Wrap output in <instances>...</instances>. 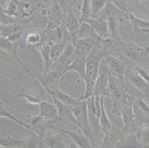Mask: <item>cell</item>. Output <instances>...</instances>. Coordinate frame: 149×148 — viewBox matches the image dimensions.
Masks as SVG:
<instances>
[{
  "label": "cell",
  "instance_id": "6da1fadb",
  "mask_svg": "<svg viewBox=\"0 0 149 148\" xmlns=\"http://www.w3.org/2000/svg\"><path fill=\"white\" fill-rule=\"evenodd\" d=\"M103 54L102 50L98 47H94L90 55L87 56V66H86V78H85V93L84 96L78 99L80 100L88 99L93 95V90L96 81L98 79L99 68L100 62L103 59Z\"/></svg>",
  "mask_w": 149,
  "mask_h": 148
},
{
  "label": "cell",
  "instance_id": "7a4b0ae2",
  "mask_svg": "<svg viewBox=\"0 0 149 148\" xmlns=\"http://www.w3.org/2000/svg\"><path fill=\"white\" fill-rule=\"evenodd\" d=\"M73 113L74 117L79 123V127L84 133L90 138L91 127L88 119V110L87 99L79 100V102L76 105L72 106Z\"/></svg>",
  "mask_w": 149,
  "mask_h": 148
},
{
  "label": "cell",
  "instance_id": "3957f363",
  "mask_svg": "<svg viewBox=\"0 0 149 148\" xmlns=\"http://www.w3.org/2000/svg\"><path fill=\"white\" fill-rule=\"evenodd\" d=\"M97 35L87 39H77L70 35L73 44L75 47L76 57L86 56L90 55L93 49L94 48L97 41Z\"/></svg>",
  "mask_w": 149,
  "mask_h": 148
},
{
  "label": "cell",
  "instance_id": "277c9868",
  "mask_svg": "<svg viewBox=\"0 0 149 148\" xmlns=\"http://www.w3.org/2000/svg\"><path fill=\"white\" fill-rule=\"evenodd\" d=\"M104 59L108 65L110 73L113 76V77H116L117 79L120 80L122 84L125 87L124 76L126 73V69L125 64L117 57L107 56Z\"/></svg>",
  "mask_w": 149,
  "mask_h": 148
},
{
  "label": "cell",
  "instance_id": "5b68a950",
  "mask_svg": "<svg viewBox=\"0 0 149 148\" xmlns=\"http://www.w3.org/2000/svg\"><path fill=\"white\" fill-rule=\"evenodd\" d=\"M120 45L123 54L128 59L134 61L139 62L143 56V50L139 44L134 42H125L123 40H120Z\"/></svg>",
  "mask_w": 149,
  "mask_h": 148
},
{
  "label": "cell",
  "instance_id": "8992f818",
  "mask_svg": "<svg viewBox=\"0 0 149 148\" xmlns=\"http://www.w3.org/2000/svg\"><path fill=\"white\" fill-rule=\"evenodd\" d=\"M31 7L28 2H20L19 0H9L7 8L2 11L7 15L17 17H28L29 15L26 10Z\"/></svg>",
  "mask_w": 149,
  "mask_h": 148
},
{
  "label": "cell",
  "instance_id": "52a82bcc",
  "mask_svg": "<svg viewBox=\"0 0 149 148\" xmlns=\"http://www.w3.org/2000/svg\"><path fill=\"white\" fill-rule=\"evenodd\" d=\"M85 22H87L91 25L97 36L100 37L102 39L111 37L109 29H108L107 18L102 15L100 14L97 19H89L85 20Z\"/></svg>",
  "mask_w": 149,
  "mask_h": 148
},
{
  "label": "cell",
  "instance_id": "ba28073f",
  "mask_svg": "<svg viewBox=\"0 0 149 148\" xmlns=\"http://www.w3.org/2000/svg\"><path fill=\"white\" fill-rule=\"evenodd\" d=\"M54 99V104L57 107L58 113H59V121L66 122H72L73 124H76L79 127V123L77 121L73 113L72 106H69L64 103L61 102L60 101L56 99L55 97H52Z\"/></svg>",
  "mask_w": 149,
  "mask_h": 148
},
{
  "label": "cell",
  "instance_id": "9c48e42d",
  "mask_svg": "<svg viewBox=\"0 0 149 148\" xmlns=\"http://www.w3.org/2000/svg\"><path fill=\"white\" fill-rule=\"evenodd\" d=\"M110 71L108 67H105L102 72L100 76H98L96 81L94 90H93V95L95 96H105L108 95V84H109Z\"/></svg>",
  "mask_w": 149,
  "mask_h": 148
},
{
  "label": "cell",
  "instance_id": "30bf717a",
  "mask_svg": "<svg viewBox=\"0 0 149 148\" xmlns=\"http://www.w3.org/2000/svg\"><path fill=\"white\" fill-rule=\"evenodd\" d=\"M108 95L111 97L113 102V113L118 115L119 113L117 112V104L122 101L123 99H126L124 93L119 88L115 81L113 80V76L110 74L109 84H108Z\"/></svg>",
  "mask_w": 149,
  "mask_h": 148
},
{
  "label": "cell",
  "instance_id": "8fae6325",
  "mask_svg": "<svg viewBox=\"0 0 149 148\" xmlns=\"http://www.w3.org/2000/svg\"><path fill=\"white\" fill-rule=\"evenodd\" d=\"M88 110V119L90 127H92L94 133L97 134L99 131L102 130L100 124V120L97 116V109L95 105V96H92L87 99Z\"/></svg>",
  "mask_w": 149,
  "mask_h": 148
},
{
  "label": "cell",
  "instance_id": "7c38bea8",
  "mask_svg": "<svg viewBox=\"0 0 149 148\" xmlns=\"http://www.w3.org/2000/svg\"><path fill=\"white\" fill-rule=\"evenodd\" d=\"M39 105L40 109V116L47 120L56 122L59 121V113L56 104L46 101H42Z\"/></svg>",
  "mask_w": 149,
  "mask_h": 148
},
{
  "label": "cell",
  "instance_id": "4fadbf2b",
  "mask_svg": "<svg viewBox=\"0 0 149 148\" xmlns=\"http://www.w3.org/2000/svg\"><path fill=\"white\" fill-rule=\"evenodd\" d=\"M86 66H87V57H77L68 67H66L63 70L62 74L64 76L67 72L74 70L77 73H78V74L84 80H85V78H86Z\"/></svg>",
  "mask_w": 149,
  "mask_h": 148
},
{
  "label": "cell",
  "instance_id": "5bb4252c",
  "mask_svg": "<svg viewBox=\"0 0 149 148\" xmlns=\"http://www.w3.org/2000/svg\"><path fill=\"white\" fill-rule=\"evenodd\" d=\"M0 44H1V49H2V50H3V51H6L7 53H8L9 54H10L13 58H15V59H17V60L18 61V62L21 65V66L23 67V69L25 70H26L27 72H28V68H27L25 65H24V64L22 63V62L21 59H20L19 57L18 54H17V48H18L19 47H20V43L18 41L16 42H13L11 41L8 40L7 38L1 36Z\"/></svg>",
  "mask_w": 149,
  "mask_h": 148
},
{
  "label": "cell",
  "instance_id": "9a60e30c",
  "mask_svg": "<svg viewBox=\"0 0 149 148\" xmlns=\"http://www.w3.org/2000/svg\"><path fill=\"white\" fill-rule=\"evenodd\" d=\"M43 85L45 86V88H46V90H48V92L49 93V94L51 95L52 97H55L56 99H57L59 101H60L61 102L64 103V104H67L69 106H74L79 102V99H74L73 98H71L70 96H69L68 95H67L66 93H63L59 90L57 86L56 87H51L48 86V85L46 84L42 83Z\"/></svg>",
  "mask_w": 149,
  "mask_h": 148
},
{
  "label": "cell",
  "instance_id": "2e32d148",
  "mask_svg": "<svg viewBox=\"0 0 149 148\" xmlns=\"http://www.w3.org/2000/svg\"><path fill=\"white\" fill-rule=\"evenodd\" d=\"M75 53V47L73 44V43L67 44L65 51L61 54V56L59 57V59H57L56 62L59 65V67L65 69L77 58Z\"/></svg>",
  "mask_w": 149,
  "mask_h": 148
},
{
  "label": "cell",
  "instance_id": "e0dca14e",
  "mask_svg": "<svg viewBox=\"0 0 149 148\" xmlns=\"http://www.w3.org/2000/svg\"><path fill=\"white\" fill-rule=\"evenodd\" d=\"M70 39V33L65 28V36L62 41H61L59 43H52L51 45V59L53 62H56L59 57L60 56L61 54L65 51L66 46H67V42L68 39Z\"/></svg>",
  "mask_w": 149,
  "mask_h": 148
},
{
  "label": "cell",
  "instance_id": "ac0fdd59",
  "mask_svg": "<svg viewBox=\"0 0 149 148\" xmlns=\"http://www.w3.org/2000/svg\"><path fill=\"white\" fill-rule=\"evenodd\" d=\"M100 14L106 17L107 19L109 16H117L121 19L125 18L127 19H129L130 13H127L123 11L113 4L111 0H107L106 5Z\"/></svg>",
  "mask_w": 149,
  "mask_h": 148
},
{
  "label": "cell",
  "instance_id": "d6986e66",
  "mask_svg": "<svg viewBox=\"0 0 149 148\" xmlns=\"http://www.w3.org/2000/svg\"><path fill=\"white\" fill-rule=\"evenodd\" d=\"M56 130H59V131L65 133V134L68 135L72 140L76 143V145L80 148H92L91 144L89 142V139L86 137V135H83L81 132H73V131H69V130H62V129L55 128Z\"/></svg>",
  "mask_w": 149,
  "mask_h": 148
},
{
  "label": "cell",
  "instance_id": "ffe728a7",
  "mask_svg": "<svg viewBox=\"0 0 149 148\" xmlns=\"http://www.w3.org/2000/svg\"><path fill=\"white\" fill-rule=\"evenodd\" d=\"M80 20L77 18V16L72 10H70L66 13L65 19L63 24L70 34H74L78 31L79 26H80Z\"/></svg>",
  "mask_w": 149,
  "mask_h": 148
},
{
  "label": "cell",
  "instance_id": "44dd1931",
  "mask_svg": "<svg viewBox=\"0 0 149 148\" xmlns=\"http://www.w3.org/2000/svg\"><path fill=\"white\" fill-rule=\"evenodd\" d=\"M65 133H60L56 135H49L44 139V143L50 148H65L64 143Z\"/></svg>",
  "mask_w": 149,
  "mask_h": 148
},
{
  "label": "cell",
  "instance_id": "7402d4cb",
  "mask_svg": "<svg viewBox=\"0 0 149 148\" xmlns=\"http://www.w3.org/2000/svg\"><path fill=\"white\" fill-rule=\"evenodd\" d=\"M128 78L131 81L132 84L139 90L140 91L145 93H149V83L146 80H145L143 77L141 76L137 73H132V72H128Z\"/></svg>",
  "mask_w": 149,
  "mask_h": 148
},
{
  "label": "cell",
  "instance_id": "603a6c76",
  "mask_svg": "<svg viewBox=\"0 0 149 148\" xmlns=\"http://www.w3.org/2000/svg\"><path fill=\"white\" fill-rule=\"evenodd\" d=\"M70 35L77 38V39H87V38L97 36V34L88 22H81L80 26H79L78 31L74 34Z\"/></svg>",
  "mask_w": 149,
  "mask_h": 148
},
{
  "label": "cell",
  "instance_id": "cb8c5ba5",
  "mask_svg": "<svg viewBox=\"0 0 149 148\" xmlns=\"http://www.w3.org/2000/svg\"><path fill=\"white\" fill-rule=\"evenodd\" d=\"M51 42H48V43H45L43 44L42 47H40V51L41 53L42 58L44 59L45 62V69L43 71L42 75H46L48 72L49 71L50 69L51 68L53 64V60L51 59Z\"/></svg>",
  "mask_w": 149,
  "mask_h": 148
},
{
  "label": "cell",
  "instance_id": "d4e9b609",
  "mask_svg": "<svg viewBox=\"0 0 149 148\" xmlns=\"http://www.w3.org/2000/svg\"><path fill=\"white\" fill-rule=\"evenodd\" d=\"M121 113L123 116V121L124 124V133L126 131H128V129L131 127L132 124L134 122L135 114L134 113L131 107H128L127 105H122L121 106Z\"/></svg>",
  "mask_w": 149,
  "mask_h": 148
},
{
  "label": "cell",
  "instance_id": "484cf974",
  "mask_svg": "<svg viewBox=\"0 0 149 148\" xmlns=\"http://www.w3.org/2000/svg\"><path fill=\"white\" fill-rule=\"evenodd\" d=\"M112 129L110 131L104 133L103 142L102 144L101 148H112L116 147L117 143L120 141L121 136L118 135V133H115L112 132Z\"/></svg>",
  "mask_w": 149,
  "mask_h": 148
},
{
  "label": "cell",
  "instance_id": "4316f807",
  "mask_svg": "<svg viewBox=\"0 0 149 148\" xmlns=\"http://www.w3.org/2000/svg\"><path fill=\"white\" fill-rule=\"evenodd\" d=\"M139 143L137 136L135 134H131L127 136H121L117 143L116 147H143Z\"/></svg>",
  "mask_w": 149,
  "mask_h": 148
},
{
  "label": "cell",
  "instance_id": "83f0119b",
  "mask_svg": "<svg viewBox=\"0 0 149 148\" xmlns=\"http://www.w3.org/2000/svg\"><path fill=\"white\" fill-rule=\"evenodd\" d=\"M121 19V18L117 17V16H109L107 19L111 36L117 41L121 40L120 34H119V24H120V21Z\"/></svg>",
  "mask_w": 149,
  "mask_h": 148
},
{
  "label": "cell",
  "instance_id": "f1b7e54d",
  "mask_svg": "<svg viewBox=\"0 0 149 148\" xmlns=\"http://www.w3.org/2000/svg\"><path fill=\"white\" fill-rule=\"evenodd\" d=\"M0 145L1 147H24V140H18L10 135L1 134Z\"/></svg>",
  "mask_w": 149,
  "mask_h": 148
},
{
  "label": "cell",
  "instance_id": "f546056e",
  "mask_svg": "<svg viewBox=\"0 0 149 148\" xmlns=\"http://www.w3.org/2000/svg\"><path fill=\"white\" fill-rule=\"evenodd\" d=\"M100 103H101V113H100V127H101L102 131H103V133H105L111 130L112 125L110 120L108 119L106 112H105V105H104V96L101 97Z\"/></svg>",
  "mask_w": 149,
  "mask_h": 148
},
{
  "label": "cell",
  "instance_id": "4dcf8cb0",
  "mask_svg": "<svg viewBox=\"0 0 149 148\" xmlns=\"http://www.w3.org/2000/svg\"><path fill=\"white\" fill-rule=\"evenodd\" d=\"M48 33H46L48 35V38L49 39L50 42L52 43H59L62 41L65 36V28L61 26L57 27L54 29L47 30Z\"/></svg>",
  "mask_w": 149,
  "mask_h": 148
},
{
  "label": "cell",
  "instance_id": "1f68e13d",
  "mask_svg": "<svg viewBox=\"0 0 149 148\" xmlns=\"http://www.w3.org/2000/svg\"><path fill=\"white\" fill-rule=\"evenodd\" d=\"M0 116L2 118H8V119H11V120H13V122H17V124H20V125L23 126V127H25L27 129H28L30 131L31 130V124H26V123H24L23 122H22V121L19 120L18 119H17V118L15 117L13 115H12L9 111L7 110L5 105H4L3 101H1V104H0Z\"/></svg>",
  "mask_w": 149,
  "mask_h": 148
},
{
  "label": "cell",
  "instance_id": "d6a6232c",
  "mask_svg": "<svg viewBox=\"0 0 149 148\" xmlns=\"http://www.w3.org/2000/svg\"><path fill=\"white\" fill-rule=\"evenodd\" d=\"M107 0H91V18L97 19L106 5Z\"/></svg>",
  "mask_w": 149,
  "mask_h": 148
},
{
  "label": "cell",
  "instance_id": "836d02e7",
  "mask_svg": "<svg viewBox=\"0 0 149 148\" xmlns=\"http://www.w3.org/2000/svg\"><path fill=\"white\" fill-rule=\"evenodd\" d=\"M42 145L41 139H39L38 135L33 130H31V134L29 137L24 140V147L36 148L40 147V145Z\"/></svg>",
  "mask_w": 149,
  "mask_h": 148
},
{
  "label": "cell",
  "instance_id": "e575fe53",
  "mask_svg": "<svg viewBox=\"0 0 149 148\" xmlns=\"http://www.w3.org/2000/svg\"><path fill=\"white\" fill-rule=\"evenodd\" d=\"M91 0H83L82 1V8H81V16L80 19H79L81 22L91 18Z\"/></svg>",
  "mask_w": 149,
  "mask_h": 148
},
{
  "label": "cell",
  "instance_id": "d590c367",
  "mask_svg": "<svg viewBox=\"0 0 149 148\" xmlns=\"http://www.w3.org/2000/svg\"><path fill=\"white\" fill-rule=\"evenodd\" d=\"M20 26L16 24H1V36L8 38L14 32L21 31Z\"/></svg>",
  "mask_w": 149,
  "mask_h": 148
},
{
  "label": "cell",
  "instance_id": "8d00e7d4",
  "mask_svg": "<svg viewBox=\"0 0 149 148\" xmlns=\"http://www.w3.org/2000/svg\"><path fill=\"white\" fill-rule=\"evenodd\" d=\"M129 20L132 23L133 26H136L139 28L143 29L149 30V22L146 20H142L140 19L136 18V16L133 13H130L129 14Z\"/></svg>",
  "mask_w": 149,
  "mask_h": 148
},
{
  "label": "cell",
  "instance_id": "74e56055",
  "mask_svg": "<svg viewBox=\"0 0 149 148\" xmlns=\"http://www.w3.org/2000/svg\"><path fill=\"white\" fill-rule=\"evenodd\" d=\"M135 105L139 108L140 113H142L143 115H145V116L149 118V107L144 100L139 99L135 103Z\"/></svg>",
  "mask_w": 149,
  "mask_h": 148
},
{
  "label": "cell",
  "instance_id": "f35d334b",
  "mask_svg": "<svg viewBox=\"0 0 149 148\" xmlns=\"http://www.w3.org/2000/svg\"><path fill=\"white\" fill-rule=\"evenodd\" d=\"M41 36L39 33H31L29 34L26 38V43L31 45H36L41 42Z\"/></svg>",
  "mask_w": 149,
  "mask_h": 148
},
{
  "label": "cell",
  "instance_id": "ab89813d",
  "mask_svg": "<svg viewBox=\"0 0 149 148\" xmlns=\"http://www.w3.org/2000/svg\"><path fill=\"white\" fill-rule=\"evenodd\" d=\"M111 1L120 10L127 13H129L128 9V0H111Z\"/></svg>",
  "mask_w": 149,
  "mask_h": 148
},
{
  "label": "cell",
  "instance_id": "60d3db41",
  "mask_svg": "<svg viewBox=\"0 0 149 148\" xmlns=\"http://www.w3.org/2000/svg\"><path fill=\"white\" fill-rule=\"evenodd\" d=\"M16 19L13 16L7 15L3 11L1 12V24H14Z\"/></svg>",
  "mask_w": 149,
  "mask_h": 148
},
{
  "label": "cell",
  "instance_id": "b9f144b4",
  "mask_svg": "<svg viewBox=\"0 0 149 148\" xmlns=\"http://www.w3.org/2000/svg\"><path fill=\"white\" fill-rule=\"evenodd\" d=\"M58 4L62 10L64 11L65 14L68 13L70 9V0H58Z\"/></svg>",
  "mask_w": 149,
  "mask_h": 148
},
{
  "label": "cell",
  "instance_id": "7bdbcfd3",
  "mask_svg": "<svg viewBox=\"0 0 149 148\" xmlns=\"http://www.w3.org/2000/svg\"><path fill=\"white\" fill-rule=\"evenodd\" d=\"M18 97H22V98H25V99H28L30 102L32 103V104H40V103L42 101L39 98L36 97V96H28V95H21V96H16V98H18Z\"/></svg>",
  "mask_w": 149,
  "mask_h": 148
},
{
  "label": "cell",
  "instance_id": "ee69618b",
  "mask_svg": "<svg viewBox=\"0 0 149 148\" xmlns=\"http://www.w3.org/2000/svg\"><path fill=\"white\" fill-rule=\"evenodd\" d=\"M134 70L138 73V74H139L141 76L143 77L145 80H146V81H147L149 83V74L146 71V70H143V69H142V68H140V67H135Z\"/></svg>",
  "mask_w": 149,
  "mask_h": 148
},
{
  "label": "cell",
  "instance_id": "f6af8a7d",
  "mask_svg": "<svg viewBox=\"0 0 149 148\" xmlns=\"http://www.w3.org/2000/svg\"><path fill=\"white\" fill-rule=\"evenodd\" d=\"M22 34L23 33L21 31H17V32H14L13 33H12V34L10 35V36H9L7 39H8V40L11 41V42H17V41L19 39V38L21 37V36Z\"/></svg>",
  "mask_w": 149,
  "mask_h": 148
},
{
  "label": "cell",
  "instance_id": "bcb514c9",
  "mask_svg": "<svg viewBox=\"0 0 149 148\" xmlns=\"http://www.w3.org/2000/svg\"><path fill=\"white\" fill-rule=\"evenodd\" d=\"M143 141L146 145H149V130H146L143 132Z\"/></svg>",
  "mask_w": 149,
  "mask_h": 148
},
{
  "label": "cell",
  "instance_id": "7dc6e473",
  "mask_svg": "<svg viewBox=\"0 0 149 148\" xmlns=\"http://www.w3.org/2000/svg\"><path fill=\"white\" fill-rule=\"evenodd\" d=\"M148 55H149V44H148V45L145 47L144 50H143V56H144V57L148 56Z\"/></svg>",
  "mask_w": 149,
  "mask_h": 148
},
{
  "label": "cell",
  "instance_id": "c3c4849f",
  "mask_svg": "<svg viewBox=\"0 0 149 148\" xmlns=\"http://www.w3.org/2000/svg\"><path fill=\"white\" fill-rule=\"evenodd\" d=\"M140 1H143H143H145V0H140Z\"/></svg>",
  "mask_w": 149,
  "mask_h": 148
}]
</instances>
